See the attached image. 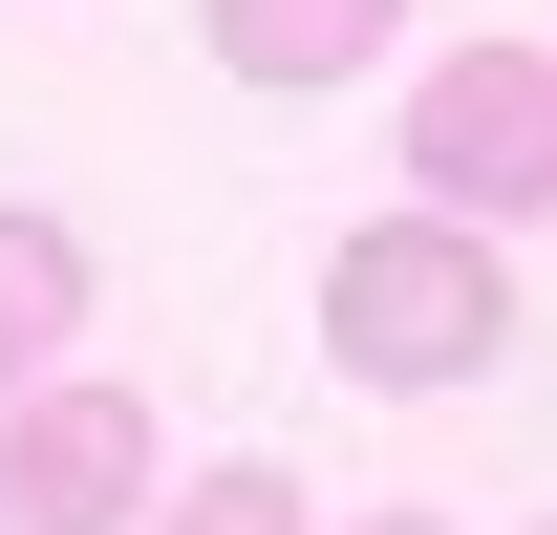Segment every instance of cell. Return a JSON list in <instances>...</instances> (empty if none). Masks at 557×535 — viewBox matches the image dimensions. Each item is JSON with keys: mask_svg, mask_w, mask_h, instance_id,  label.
Masks as SVG:
<instances>
[{"mask_svg": "<svg viewBox=\"0 0 557 535\" xmlns=\"http://www.w3.org/2000/svg\"><path fill=\"white\" fill-rule=\"evenodd\" d=\"M322 364H344L364 407L493 386V364H515V258H493L472 214H364L344 258H322Z\"/></svg>", "mask_w": 557, "mask_h": 535, "instance_id": "1", "label": "cell"}, {"mask_svg": "<svg viewBox=\"0 0 557 535\" xmlns=\"http://www.w3.org/2000/svg\"><path fill=\"white\" fill-rule=\"evenodd\" d=\"M150 471H172V428L108 364H44L0 407V535H150Z\"/></svg>", "mask_w": 557, "mask_h": 535, "instance_id": "2", "label": "cell"}, {"mask_svg": "<svg viewBox=\"0 0 557 535\" xmlns=\"http://www.w3.org/2000/svg\"><path fill=\"white\" fill-rule=\"evenodd\" d=\"M557 194V43H450L408 86V214H536Z\"/></svg>", "mask_w": 557, "mask_h": 535, "instance_id": "3", "label": "cell"}, {"mask_svg": "<svg viewBox=\"0 0 557 535\" xmlns=\"http://www.w3.org/2000/svg\"><path fill=\"white\" fill-rule=\"evenodd\" d=\"M65 343H86V236H65V214H22V194H0V407L44 386Z\"/></svg>", "mask_w": 557, "mask_h": 535, "instance_id": "4", "label": "cell"}, {"mask_svg": "<svg viewBox=\"0 0 557 535\" xmlns=\"http://www.w3.org/2000/svg\"><path fill=\"white\" fill-rule=\"evenodd\" d=\"M386 22H408V0H214V65L236 86H344Z\"/></svg>", "mask_w": 557, "mask_h": 535, "instance_id": "5", "label": "cell"}, {"mask_svg": "<svg viewBox=\"0 0 557 535\" xmlns=\"http://www.w3.org/2000/svg\"><path fill=\"white\" fill-rule=\"evenodd\" d=\"M150 535H322V514H300V471H278V450H236V471H194Z\"/></svg>", "mask_w": 557, "mask_h": 535, "instance_id": "6", "label": "cell"}, {"mask_svg": "<svg viewBox=\"0 0 557 535\" xmlns=\"http://www.w3.org/2000/svg\"><path fill=\"white\" fill-rule=\"evenodd\" d=\"M364 535H450V514H364Z\"/></svg>", "mask_w": 557, "mask_h": 535, "instance_id": "7", "label": "cell"}, {"mask_svg": "<svg viewBox=\"0 0 557 535\" xmlns=\"http://www.w3.org/2000/svg\"><path fill=\"white\" fill-rule=\"evenodd\" d=\"M536 535H557V514H536Z\"/></svg>", "mask_w": 557, "mask_h": 535, "instance_id": "8", "label": "cell"}]
</instances>
